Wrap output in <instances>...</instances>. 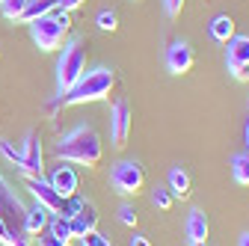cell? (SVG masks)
Segmentation results:
<instances>
[{
  "mask_svg": "<svg viewBox=\"0 0 249 246\" xmlns=\"http://www.w3.org/2000/svg\"><path fill=\"white\" fill-rule=\"evenodd\" d=\"M240 246H249V231H246V234H240Z\"/></svg>",
  "mask_w": 249,
  "mask_h": 246,
  "instance_id": "obj_31",
  "label": "cell"
},
{
  "mask_svg": "<svg viewBox=\"0 0 249 246\" xmlns=\"http://www.w3.org/2000/svg\"><path fill=\"white\" fill-rule=\"evenodd\" d=\"M246 107H249V101H246Z\"/></svg>",
  "mask_w": 249,
  "mask_h": 246,
  "instance_id": "obj_34",
  "label": "cell"
},
{
  "mask_svg": "<svg viewBox=\"0 0 249 246\" xmlns=\"http://www.w3.org/2000/svg\"><path fill=\"white\" fill-rule=\"evenodd\" d=\"M24 187L33 193V199H36L39 205H45L51 213H62L66 199H62V196L51 187V181H45V175H42V178H24Z\"/></svg>",
  "mask_w": 249,
  "mask_h": 246,
  "instance_id": "obj_10",
  "label": "cell"
},
{
  "mask_svg": "<svg viewBox=\"0 0 249 246\" xmlns=\"http://www.w3.org/2000/svg\"><path fill=\"white\" fill-rule=\"evenodd\" d=\"M95 24H98L101 30H107V33H113V30L119 27V18H116V12H113V9H101Z\"/></svg>",
  "mask_w": 249,
  "mask_h": 246,
  "instance_id": "obj_23",
  "label": "cell"
},
{
  "mask_svg": "<svg viewBox=\"0 0 249 246\" xmlns=\"http://www.w3.org/2000/svg\"><path fill=\"white\" fill-rule=\"evenodd\" d=\"M116 86V74L113 69H92V71H83V77L66 92V95H59V104L62 107H74V104H92V101H104L110 98V92Z\"/></svg>",
  "mask_w": 249,
  "mask_h": 246,
  "instance_id": "obj_3",
  "label": "cell"
},
{
  "mask_svg": "<svg viewBox=\"0 0 249 246\" xmlns=\"http://www.w3.org/2000/svg\"><path fill=\"white\" fill-rule=\"evenodd\" d=\"M208 33H211V39H213V42L226 45V42L234 36V18H231V15H216V18H211Z\"/></svg>",
  "mask_w": 249,
  "mask_h": 246,
  "instance_id": "obj_16",
  "label": "cell"
},
{
  "mask_svg": "<svg viewBox=\"0 0 249 246\" xmlns=\"http://www.w3.org/2000/svg\"><path fill=\"white\" fill-rule=\"evenodd\" d=\"M80 243H83V246H113L110 237H104L98 228H95V231H89L86 237H80Z\"/></svg>",
  "mask_w": 249,
  "mask_h": 246,
  "instance_id": "obj_25",
  "label": "cell"
},
{
  "mask_svg": "<svg viewBox=\"0 0 249 246\" xmlns=\"http://www.w3.org/2000/svg\"><path fill=\"white\" fill-rule=\"evenodd\" d=\"M193 63H196V53H193V48L187 45V42H172L169 45V51H166V69L172 74H187V71L193 69Z\"/></svg>",
  "mask_w": 249,
  "mask_h": 246,
  "instance_id": "obj_11",
  "label": "cell"
},
{
  "mask_svg": "<svg viewBox=\"0 0 249 246\" xmlns=\"http://www.w3.org/2000/svg\"><path fill=\"white\" fill-rule=\"evenodd\" d=\"M208 234H211V226H208V217L202 211H190V217H187V237L190 243H208Z\"/></svg>",
  "mask_w": 249,
  "mask_h": 246,
  "instance_id": "obj_14",
  "label": "cell"
},
{
  "mask_svg": "<svg viewBox=\"0 0 249 246\" xmlns=\"http://www.w3.org/2000/svg\"><path fill=\"white\" fill-rule=\"evenodd\" d=\"M131 125H134L131 104L124 101V98H116V101H113V110H110V140H113V145H116V148L128 145Z\"/></svg>",
  "mask_w": 249,
  "mask_h": 246,
  "instance_id": "obj_9",
  "label": "cell"
},
{
  "mask_svg": "<svg viewBox=\"0 0 249 246\" xmlns=\"http://www.w3.org/2000/svg\"><path fill=\"white\" fill-rule=\"evenodd\" d=\"M145 184V172L137 160H119L110 172V187L119 196H137Z\"/></svg>",
  "mask_w": 249,
  "mask_h": 246,
  "instance_id": "obj_6",
  "label": "cell"
},
{
  "mask_svg": "<svg viewBox=\"0 0 249 246\" xmlns=\"http://www.w3.org/2000/svg\"><path fill=\"white\" fill-rule=\"evenodd\" d=\"M39 246H69V240H62L51 228H45V231H39Z\"/></svg>",
  "mask_w": 249,
  "mask_h": 246,
  "instance_id": "obj_26",
  "label": "cell"
},
{
  "mask_svg": "<svg viewBox=\"0 0 249 246\" xmlns=\"http://www.w3.org/2000/svg\"><path fill=\"white\" fill-rule=\"evenodd\" d=\"M231 178H234V184H240V187H249V151L231 158Z\"/></svg>",
  "mask_w": 249,
  "mask_h": 246,
  "instance_id": "obj_19",
  "label": "cell"
},
{
  "mask_svg": "<svg viewBox=\"0 0 249 246\" xmlns=\"http://www.w3.org/2000/svg\"><path fill=\"white\" fill-rule=\"evenodd\" d=\"M163 3H166V12L175 18V15L181 12V6H184V0H163Z\"/></svg>",
  "mask_w": 249,
  "mask_h": 246,
  "instance_id": "obj_28",
  "label": "cell"
},
{
  "mask_svg": "<svg viewBox=\"0 0 249 246\" xmlns=\"http://www.w3.org/2000/svg\"><path fill=\"white\" fill-rule=\"evenodd\" d=\"M48 220H51V211L45 208V205H30L27 208V234H39V231H45L48 228Z\"/></svg>",
  "mask_w": 249,
  "mask_h": 246,
  "instance_id": "obj_17",
  "label": "cell"
},
{
  "mask_svg": "<svg viewBox=\"0 0 249 246\" xmlns=\"http://www.w3.org/2000/svg\"><path fill=\"white\" fill-rule=\"evenodd\" d=\"M0 155H3L12 166H18V163H21V148H15L9 140H0Z\"/></svg>",
  "mask_w": 249,
  "mask_h": 246,
  "instance_id": "obj_24",
  "label": "cell"
},
{
  "mask_svg": "<svg viewBox=\"0 0 249 246\" xmlns=\"http://www.w3.org/2000/svg\"><path fill=\"white\" fill-rule=\"evenodd\" d=\"M131 246H151V240L142 237V234H134V237H131Z\"/></svg>",
  "mask_w": 249,
  "mask_h": 246,
  "instance_id": "obj_30",
  "label": "cell"
},
{
  "mask_svg": "<svg viewBox=\"0 0 249 246\" xmlns=\"http://www.w3.org/2000/svg\"><path fill=\"white\" fill-rule=\"evenodd\" d=\"M71 30V18L66 9H51L48 15H39L36 21H30V36H33L36 48L39 51H56L62 48V42H66Z\"/></svg>",
  "mask_w": 249,
  "mask_h": 246,
  "instance_id": "obj_4",
  "label": "cell"
},
{
  "mask_svg": "<svg viewBox=\"0 0 249 246\" xmlns=\"http://www.w3.org/2000/svg\"><path fill=\"white\" fill-rule=\"evenodd\" d=\"M18 169L27 178H42L45 175V160H42V140L36 131H27L24 142H21V163Z\"/></svg>",
  "mask_w": 249,
  "mask_h": 246,
  "instance_id": "obj_8",
  "label": "cell"
},
{
  "mask_svg": "<svg viewBox=\"0 0 249 246\" xmlns=\"http://www.w3.org/2000/svg\"><path fill=\"white\" fill-rule=\"evenodd\" d=\"M80 246H83V243H80Z\"/></svg>",
  "mask_w": 249,
  "mask_h": 246,
  "instance_id": "obj_35",
  "label": "cell"
},
{
  "mask_svg": "<svg viewBox=\"0 0 249 246\" xmlns=\"http://www.w3.org/2000/svg\"><path fill=\"white\" fill-rule=\"evenodd\" d=\"M246 145H249V122H246Z\"/></svg>",
  "mask_w": 249,
  "mask_h": 246,
  "instance_id": "obj_32",
  "label": "cell"
},
{
  "mask_svg": "<svg viewBox=\"0 0 249 246\" xmlns=\"http://www.w3.org/2000/svg\"><path fill=\"white\" fill-rule=\"evenodd\" d=\"M151 202H154V208L169 211V208H172V202H175V196L169 193V187H158V190L151 193Z\"/></svg>",
  "mask_w": 249,
  "mask_h": 246,
  "instance_id": "obj_22",
  "label": "cell"
},
{
  "mask_svg": "<svg viewBox=\"0 0 249 246\" xmlns=\"http://www.w3.org/2000/svg\"><path fill=\"white\" fill-rule=\"evenodd\" d=\"M59 6V0H27V6H24V12H21V18L18 21H36L39 15H48L51 9H56Z\"/></svg>",
  "mask_w": 249,
  "mask_h": 246,
  "instance_id": "obj_18",
  "label": "cell"
},
{
  "mask_svg": "<svg viewBox=\"0 0 249 246\" xmlns=\"http://www.w3.org/2000/svg\"><path fill=\"white\" fill-rule=\"evenodd\" d=\"M226 66L234 80H249V36H231L226 42Z\"/></svg>",
  "mask_w": 249,
  "mask_h": 246,
  "instance_id": "obj_7",
  "label": "cell"
},
{
  "mask_svg": "<svg viewBox=\"0 0 249 246\" xmlns=\"http://www.w3.org/2000/svg\"><path fill=\"white\" fill-rule=\"evenodd\" d=\"M196 246H208V243H196Z\"/></svg>",
  "mask_w": 249,
  "mask_h": 246,
  "instance_id": "obj_33",
  "label": "cell"
},
{
  "mask_svg": "<svg viewBox=\"0 0 249 246\" xmlns=\"http://www.w3.org/2000/svg\"><path fill=\"white\" fill-rule=\"evenodd\" d=\"M77 6H83V0H59V9H66V12H71Z\"/></svg>",
  "mask_w": 249,
  "mask_h": 246,
  "instance_id": "obj_29",
  "label": "cell"
},
{
  "mask_svg": "<svg viewBox=\"0 0 249 246\" xmlns=\"http://www.w3.org/2000/svg\"><path fill=\"white\" fill-rule=\"evenodd\" d=\"M27 205L12 190V184L0 175V243L3 246H33V234H27Z\"/></svg>",
  "mask_w": 249,
  "mask_h": 246,
  "instance_id": "obj_1",
  "label": "cell"
},
{
  "mask_svg": "<svg viewBox=\"0 0 249 246\" xmlns=\"http://www.w3.org/2000/svg\"><path fill=\"white\" fill-rule=\"evenodd\" d=\"M86 71V48H83V39H69L62 45V53H59V63H56V89L59 95L66 92L83 77Z\"/></svg>",
  "mask_w": 249,
  "mask_h": 246,
  "instance_id": "obj_5",
  "label": "cell"
},
{
  "mask_svg": "<svg viewBox=\"0 0 249 246\" xmlns=\"http://www.w3.org/2000/svg\"><path fill=\"white\" fill-rule=\"evenodd\" d=\"M119 223L128 226V228H134V226H137V211H134L131 205H122V208H119Z\"/></svg>",
  "mask_w": 249,
  "mask_h": 246,
  "instance_id": "obj_27",
  "label": "cell"
},
{
  "mask_svg": "<svg viewBox=\"0 0 249 246\" xmlns=\"http://www.w3.org/2000/svg\"><path fill=\"white\" fill-rule=\"evenodd\" d=\"M95 228H98V208H95V202L83 199L77 213L71 217V237H86L89 231H95Z\"/></svg>",
  "mask_w": 249,
  "mask_h": 246,
  "instance_id": "obj_12",
  "label": "cell"
},
{
  "mask_svg": "<svg viewBox=\"0 0 249 246\" xmlns=\"http://www.w3.org/2000/svg\"><path fill=\"white\" fill-rule=\"evenodd\" d=\"M48 181H51V187H53L62 199H71V196L77 193V172H74L71 166H66L62 160H59V166L51 172Z\"/></svg>",
  "mask_w": 249,
  "mask_h": 246,
  "instance_id": "obj_13",
  "label": "cell"
},
{
  "mask_svg": "<svg viewBox=\"0 0 249 246\" xmlns=\"http://www.w3.org/2000/svg\"><path fill=\"white\" fill-rule=\"evenodd\" d=\"M24 6H27V0H0V12H3L6 18H12V21L21 18Z\"/></svg>",
  "mask_w": 249,
  "mask_h": 246,
  "instance_id": "obj_21",
  "label": "cell"
},
{
  "mask_svg": "<svg viewBox=\"0 0 249 246\" xmlns=\"http://www.w3.org/2000/svg\"><path fill=\"white\" fill-rule=\"evenodd\" d=\"M48 228H51L56 237H62V240H69V243H71V220H69V217H62V213H53V217L48 220Z\"/></svg>",
  "mask_w": 249,
  "mask_h": 246,
  "instance_id": "obj_20",
  "label": "cell"
},
{
  "mask_svg": "<svg viewBox=\"0 0 249 246\" xmlns=\"http://www.w3.org/2000/svg\"><path fill=\"white\" fill-rule=\"evenodd\" d=\"M53 151H56V158L62 163H77V166H86V169H95L101 163V158H104L101 137L95 134V128H89V125L71 128L56 142Z\"/></svg>",
  "mask_w": 249,
  "mask_h": 246,
  "instance_id": "obj_2",
  "label": "cell"
},
{
  "mask_svg": "<svg viewBox=\"0 0 249 246\" xmlns=\"http://www.w3.org/2000/svg\"><path fill=\"white\" fill-rule=\"evenodd\" d=\"M166 187H169V193L175 196V199H187L190 196V175H187L181 166H172L169 169V175H166Z\"/></svg>",
  "mask_w": 249,
  "mask_h": 246,
  "instance_id": "obj_15",
  "label": "cell"
}]
</instances>
